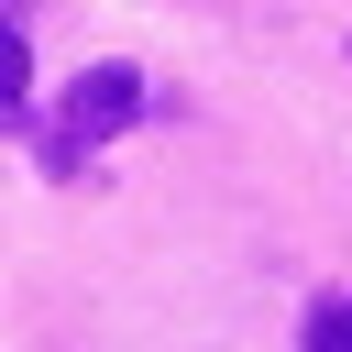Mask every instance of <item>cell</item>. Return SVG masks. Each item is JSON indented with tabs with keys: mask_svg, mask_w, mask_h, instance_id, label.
Listing matches in <instances>:
<instances>
[{
	"mask_svg": "<svg viewBox=\"0 0 352 352\" xmlns=\"http://www.w3.org/2000/svg\"><path fill=\"white\" fill-rule=\"evenodd\" d=\"M132 110H143V77H132V66H77V77H66V110H55V143L88 154V143L132 132Z\"/></svg>",
	"mask_w": 352,
	"mask_h": 352,
	"instance_id": "6da1fadb",
	"label": "cell"
},
{
	"mask_svg": "<svg viewBox=\"0 0 352 352\" xmlns=\"http://www.w3.org/2000/svg\"><path fill=\"white\" fill-rule=\"evenodd\" d=\"M308 352H352V297H319L308 308Z\"/></svg>",
	"mask_w": 352,
	"mask_h": 352,
	"instance_id": "7a4b0ae2",
	"label": "cell"
},
{
	"mask_svg": "<svg viewBox=\"0 0 352 352\" xmlns=\"http://www.w3.org/2000/svg\"><path fill=\"white\" fill-rule=\"evenodd\" d=\"M22 88H33V55H22V22H0V121H11Z\"/></svg>",
	"mask_w": 352,
	"mask_h": 352,
	"instance_id": "3957f363",
	"label": "cell"
},
{
	"mask_svg": "<svg viewBox=\"0 0 352 352\" xmlns=\"http://www.w3.org/2000/svg\"><path fill=\"white\" fill-rule=\"evenodd\" d=\"M0 22H33V0H0Z\"/></svg>",
	"mask_w": 352,
	"mask_h": 352,
	"instance_id": "277c9868",
	"label": "cell"
}]
</instances>
